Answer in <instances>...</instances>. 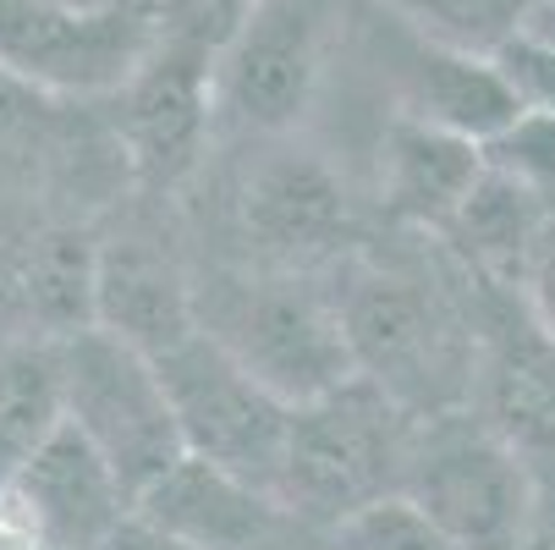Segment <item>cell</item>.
<instances>
[{"instance_id": "1", "label": "cell", "mask_w": 555, "mask_h": 550, "mask_svg": "<svg viewBox=\"0 0 555 550\" xmlns=\"http://www.w3.org/2000/svg\"><path fill=\"white\" fill-rule=\"evenodd\" d=\"M341 325L358 358V374L379 385L396 408L413 419L467 413L479 391V320L473 303H462L435 276L413 270H347L341 292Z\"/></svg>"}, {"instance_id": "2", "label": "cell", "mask_w": 555, "mask_h": 550, "mask_svg": "<svg viewBox=\"0 0 555 550\" xmlns=\"http://www.w3.org/2000/svg\"><path fill=\"white\" fill-rule=\"evenodd\" d=\"M193 297H198V331L215 336L281 402L302 408L358 380L336 292L308 286L297 270L215 276V286L209 292L193 286Z\"/></svg>"}, {"instance_id": "3", "label": "cell", "mask_w": 555, "mask_h": 550, "mask_svg": "<svg viewBox=\"0 0 555 550\" xmlns=\"http://www.w3.org/2000/svg\"><path fill=\"white\" fill-rule=\"evenodd\" d=\"M418 424L363 374L320 402L292 408L286 462H281V507L313 523H347L352 512L402 496Z\"/></svg>"}, {"instance_id": "4", "label": "cell", "mask_w": 555, "mask_h": 550, "mask_svg": "<svg viewBox=\"0 0 555 550\" xmlns=\"http://www.w3.org/2000/svg\"><path fill=\"white\" fill-rule=\"evenodd\" d=\"M402 496L418 501L456 550H533L539 474L473 408L418 424Z\"/></svg>"}, {"instance_id": "5", "label": "cell", "mask_w": 555, "mask_h": 550, "mask_svg": "<svg viewBox=\"0 0 555 550\" xmlns=\"http://www.w3.org/2000/svg\"><path fill=\"white\" fill-rule=\"evenodd\" d=\"M61 347V391H66V424H77L105 462L121 474L132 501L166 479L188 457L171 391L160 380V363L121 342L105 325L72 331L55 342Z\"/></svg>"}, {"instance_id": "6", "label": "cell", "mask_w": 555, "mask_h": 550, "mask_svg": "<svg viewBox=\"0 0 555 550\" xmlns=\"http://www.w3.org/2000/svg\"><path fill=\"white\" fill-rule=\"evenodd\" d=\"M154 363H160V380L171 391L188 451L231 468V474H243L275 496L281 462H286V435H292V402L264 391L204 331L188 336L182 347L160 353Z\"/></svg>"}, {"instance_id": "7", "label": "cell", "mask_w": 555, "mask_h": 550, "mask_svg": "<svg viewBox=\"0 0 555 550\" xmlns=\"http://www.w3.org/2000/svg\"><path fill=\"white\" fill-rule=\"evenodd\" d=\"M336 0H254L215 66V111L254 132L302 121L325 66Z\"/></svg>"}, {"instance_id": "8", "label": "cell", "mask_w": 555, "mask_h": 550, "mask_svg": "<svg viewBox=\"0 0 555 550\" xmlns=\"http://www.w3.org/2000/svg\"><path fill=\"white\" fill-rule=\"evenodd\" d=\"M467 276V270H462ZM473 320H479V413L501 440H512L544 485L555 462V336L539 325V314L517 286L473 281Z\"/></svg>"}, {"instance_id": "9", "label": "cell", "mask_w": 555, "mask_h": 550, "mask_svg": "<svg viewBox=\"0 0 555 550\" xmlns=\"http://www.w3.org/2000/svg\"><path fill=\"white\" fill-rule=\"evenodd\" d=\"M143 61L149 23L121 7L89 12L66 0H0V72L34 89H121L143 72Z\"/></svg>"}, {"instance_id": "10", "label": "cell", "mask_w": 555, "mask_h": 550, "mask_svg": "<svg viewBox=\"0 0 555 550\" xmlns=\"http://www.w3.org/2000/svg\"><path fill=\"white\" fill-rule=\"evenodd\" d=\"M12 485L34 501L50 550H100L116 534V523L138 507L105 451L77 424H61Z\"/></svg>"}, {"instance_id": "11", "label": "cell", "mask_w": 555, "mask_h": 550, "mask_svg": "<svg viewBox=\"0 0 555 550\" xmlns=\"http://www.w3.org/2000/svg\"><path fill=\"white\" fill-rule=\"evenodd\" d=\"M94 325L116 331L149 358L198 336V297L171 248L138 238L105 243L94 270Z\"/></svg>"}, {"instance_id": "12", "label": "cell", "mask_w": 555, "mask_h": 550, "mask_svg": "<svg viewBox=\"0 0 555 550\" xmlns=\"http://www.w3.org/2000/svg\"><path fill=\"white\" fill-rule=\"evenodd\" d=\"M485 143L429 127L418 116H396L379 143V204L418 231H440L485 182Z\"/></svg>"}, {"instance_id": "13", "label": "cell", "mask_w": 555, "mask_h": 550, "mask_svg": "<svg viewBox=\"0 0 555 550\" xmlns=\"http://www.w3.org/2000/svg\"><path fill=\"white\" fill-rule=\"evenodd\" d=\"M138 512L171 534H182L198 550H254L286 507L264 485L188 451L166 479H154L138 496Z\"/></svg>"}, {"instance_id": "14", "label": "cell", "mask_w": 555, "mask_h": 550, "mask_svg": "<svg viewBox=\"0 0 555 550\" xmlns=\"http://www.w3.org/2000/svg\"><path fill=\"white\" fill-rule=\"evenodd\" d=\"M209 111H215V72H204L193 50L143 61L127 100V149L138 177L154 188H171L177 177H188L198 161Z\"/></svg>"}, {"instance_id": "15", "label": "cell", "mask_w": 555, "mask_h": 550, "mask_svg": "<svg viewBox=\"0 0 555 550\" xmlns=\"http://www.w3.org/2000/svg\"><path fill=\"white\" fill-rule=\"evenodd\" d=\"M243 215L275 270H302L313 259H331L347 231L341 188L313 161H270L248 182Z\"/></svg>"}, {"instance_id": "16", "label": "cell", "mask_w": 555, "mask_h": 550, "mask_svg": "<svg viewBox=\"0 0 555 550\" xmlns=\"http://www.w3.org/2000/svg\"><path fill=\"white\" fill-rule=\"evenodd\" d=\"M402 116H418L473 143H490L506 121L522 116V105L506 89L495 55H467V50L424 39L402 72Z\"/></svg>"}, {"instance_id": "17", "label": "cell", "mask_w": 555, "mask_h": 550, "mask_svg": "<svg viewBox=\"0 0 555 550\" xmlns=\"http://www.w3.org/2000/svg\"><path fill=\"white\" fill-rule=\"evenodd\" d=\"M550 204H539L533 193H522L517 182L485 171V182L473 188V199L456 209V220L440 231L446 254L473 276V281H490V286H517L528 281L533 248L550 226Z\"/></svg>"}, {"instance_id": "18", "label": "cell", "mask_w": 555, "mask_h": 550, "mask_svg": "<svg viewBox=\"0 0 555 550\" xmlns=\"http://www.w3.org/2000/svg\"><path fill=\"white\" fill-rule=\"evenodd\" d=\"M61 424H66L61 347L50 336L7 342L0 347V485H12Z\"/></svg>"}, {"instance_id": "19", "label": "cell", "mask_w": 555, "mask_h": 550, "mask_svg": "<svg viewBox=\"0 0 555 550\" xmlns=\"http://www.w3.org/2000/svg\"><path fill=\"white\" fill-rule=\"evenodd\" d=\"M94 270H100V248H89L83 238H39L12 259L0 292L17 303L34 336L61 342L94 325Z\"/></svg>"}, {"instance_id": "20", "label": "cell", "mask_w": 555, "mask_h": 550, "mask_svg": "<svg viewBox=\"0 0 555 550\" xmlns=\"http://www.w3.org/2000/svg\"><path fill=\"white\" fill-rule=\"evenodd\" d=\"M402 17L418 23L424 39L467 50V55H495L506 39L522 34L533 0H390Z\"/></svg>"}, {"instance_id": "21", "label": "cell", "mask_w": 555, "mask_h": 550, "mask_svg": "<svg viewBox=\"0 0 555 550\" xmlns=\"http://www.w3.org/2000/svg\"><path fill=\"white\" fill-rule=\"evenodd\" d=\"M485 166L555 209V116L522 111L485 143Z\"/></svg>"}, {"instance_id": "22", "label": "cell", "mask_w": 555, "mask_h": 550, "mask_svg": "<svg viewBox=\"0 0 555 550\" xmlns=\"http://www.w3.org/2000/svg\"><path fill=\"white\" fill-rule=\"evenodd\" d=\"M341 550H456V539L408 496H385L336 523Z\"/></svg>"}, {"instance_id": "23", "label": "cell", "mask_w": 555, "mask_h": 550, "mask_svg": "<svg viewBox=\"0 0 555 550\" xmlns=\"http://www.w3.org/2000/svg\"><path fill=\"white\" fill-rule=\"evenodd\" d=\"M495 66H501L506 89L517 94L522 111L555 116V50H550V44L517 34V39H506V44L495 50Z\"/></svg>"}, {"instance_id": "24", "label": "cell", "mask_w": 555, "mask_h": 550, "mask_svg": "<svg viewBox=\"0 0 555 550\" xmlns=\"http://www.w3.org/2000/svg\"><path fill=\"white\" fill-rule=\"evenodd\" d=\"M0 550H50V534L17 485H0Z\"/></svg>"}, {"instance_id": "25", "label": "cell", "mask_w": 555, "mask_h": 550, "mask_svg": "<svg viewBox=\"0 0 555 550\" xmlns=\"http://www.w3.org/2000/svg\"><path fill=\"white\" fill-rule=\"evenodd\" d=\"M522 297H528V308L539 314V325L555 336V215H550L544 238H539V248H533V265H528Z\"/></svg>"}, {"instance_id": "26", "label": "cell", "mask_w": 555, "mask_h": 550, "mask_svg": "<svg viewBox=\"0 0 555 550\" xmlns=\"http://www.w3.org/2000/svg\"><path fill=\"white\" fill-rule=\"evenodd\" d=\"M254 550H341V539H336V528H331V523H313V517L281 512V517H275V528H270Z\"/></svg>"}, {"instance_id": "27", "label": "cell", "mask_w": 555, "mask_h": 550, "mask_svg": "<svg viewBox=\"0 0 555 550\" xmlns=\"http://www.w3.org/2000/svg\"><path fill=\"white\" fill-rule=\"evenodd\" d=\"M100 550H198V545H188L182 534H171V528H160L154 517H143L138 507L116 523V534L100 545Z\"/></svg>"}, {"instance_id": "28", "label": "cell", "mask_w": 555, "mask_h": 550, "mask_svg": "<svg viewBox=\"0 0 555 550\" xmlns=\"http://www.w3.org/2000/svg\"><path fill=\"white\" fill-rule=\"evenodd\" d=\"M522 34L555 50V0H533V12H528V23H522Z\"/></svg>"}]
</instances>
